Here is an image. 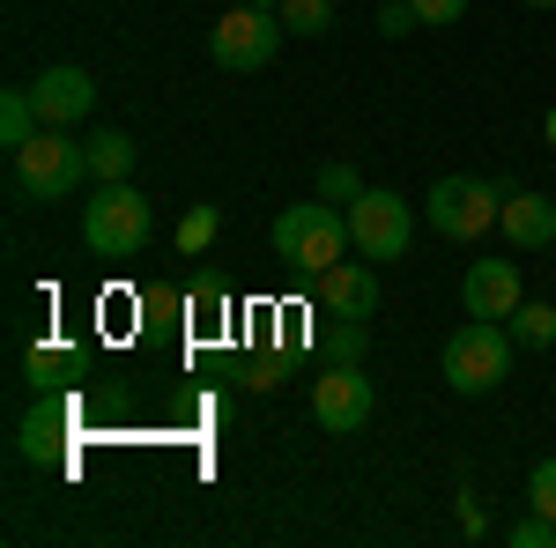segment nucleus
<instances>
[{
  "label": "nucleus",
  "instance_id": "23",
  "mask_svg": "<svg viewBox=\"0 0 556 548\" xmlns=\"http://www.w3.org/2000/svg\"><path fill=\"white\" fill-rule=\"evenodd\" d=\"M364 319H342V327H334V364H364Z\"/></svg>",
  "mask_w": 556,
  "mask_h": 548
},
{
  "label": "nucleus",
  "instance_id": "20",
  "mask_svg": "<svg viewBox=\"0 0 556 548\" xmlns=\"http://www.w3.org/2000/svg\"><path fill=\"white\" fill-rule=\"evenodd\" d=\"M319 201H364L356 164H319Z\"/></svg>",
  "mask_w": 556,
  "mask_h": 548
},
{
  "label": "nucleus",
  "instance_id": "3",
  "mask_svg": "<svg viewBox=\"0 0 556 548\" xmlns=\"http://www.w3.org/2000/svg\"><path fill=\"white\" fill-rule=\"evenodd\" d=\"M275 253L290 259V267H304V275L334 267L342 253H356V245H349V208H334V201H298V208H282L275 215Z\"/></svg>",
  "mask_w": 556,
  "mask_h": 548
},
{
  "label": "nucleus",
  "instance_id": "26",
  "mask_svg": "<svg viewBox=\"0 0 556 548\" xmlns=\"http://www.w3.org/2000/svg\"><path fill=\"white\" fill-rule=\"evenodd\" d=\"M223 304H230V290H223L215 275H201V282H193V311H223Z\"/></svg>",
  "mask_w": 556,
  "mask_h": 548
},
{
  "label": "nucleus",
  "instance_id": "2",
  "mask_svg": "<svg viewBox=\"0 0 556 548\" xmlns=\"http://www.w3.org/2000/svg\"><path fill=\"white\" fill-rule=\"evenodd\" d=\"M149 238H156V215L149 201L134 193L127 178H112V186H97V201L83 208V245L97 259H134L149 253Z\"/></svg>",
  "mask_w": 556,
  "mask_h": 548
},
{
  "label": "nucleus",
  "instance_id": "19",
  "mask_svg": "<svg viewBox=\"0 0 556 548\" xmlns=\"http://www.w3.org/2000/svg\"><path fill=\"white\" fill-rule=\"evenodd\" d=\"M67 371H75L67 348H45V341L30 348V385H38V393H45V385H67Z\"/></svg>",
  "mask_w": 556,
  "mask_h": 548
},
{
  "label": "nucleus",
  "instance_id": "11",
  "mask_svg": "<svg viewBox=\"0 0 556 548\" xmlns=\"http://www.w3.org/2000/svg\"><path fill=\"white\" fill-rule=\"evenodd\" d=\"M460 304H468V319H513L527 290H519V267L513 259H475L468 275H460Z\"/></svg>",
  "mask_w": 556,
  "mask_h": 548
},
{
  "label": "nucleus",
  "instance_id": "14",
  "mask_svg": "<svg viewBox=\"0 0 556 548\" xmlns=\"http://www.w3.org/2000/svg\"><path fill=\"white\" fill-rule=\"evenodd\" d=\"M60 445H67V408H30L23 416V460H60Z\"/></svg>",
  "mask_w": 556,
  "mask_h": 548
},
{
  "label": "nucleus",
  "instance_id": "9",
  "mask_svg": "<svg viewBox=\"0 0 556 548\" xmlns=\"http://www.w3.org/2000/svg\"><path fill=\"white\" fill-rule=\"evenodd\" d=\"M312 290H319V311H334V319H371L379 311V267L371 259H334V267L312 275Z\"/></svg>",
  "mask_w": 556,
  "mask_h": 548
},
{
  "label": "nucleus",
  "instance_id": "22",
  "mask_svg": "<svg viewBox=\"0 0 556 548\" xmlns=\"http://www.w3.org/2000/svg\"><path fill=\"white\" fill-rule=\"evenodd\" d=\"M527 511L556 519V460H534V474H527Z\"/></svg>",
  "mask_w": 556,
  "mask_h": 548
},
{
  "label": "nucleus",
  "instance_id": "21",
  "mask_svg": "<svg viewBox=\"0 0 556 548\" xmlns=\"http://www.w3.org/2000/svg\"><path fill=\"white\" fill-rule=\"evenodd\" d=\"M505 541H513V548H556V519L527 511V519H513V526H505Z\"/></svg>",
  "mask_w": 556,
  "mask_h": 548
},
{
  "label": "nucleus",
  "instance_id": "4",
  "mask_svg": "<svg viewBox=\"0 0 556 548\" xmlns=\"http://www.w3.org/2000/svg\"><path fill=\"white\" fill-rule=\"evenodd\" d=\"M513 379V327L505 319H468L460 334L445 341V385L453 393H497Z\"/></svg>",
  "mask_w": 556,
  "mask_h": 548
},
{
  "label": "nucleus",
  "instance_id": "13",
  "mask_svg": "<svg viewBox=\"0 0 556 548\" xmlns=\"http://www.w3.org/2000/svg\"><path fill=\"white\" fill-rule=\"evenodd\" d=\"M83 149H89V178H97V186H112V178L134 170V133H119V127L83 133Z\"/></svg>",
  "mask_w": 556,
  "mask_h": 548
},
{
  "label": "nucleus",
  "instance_id": "17",
  "mask_svg": "<svg viewBox=\"0 0 556 548\" xmlns=\"http://www.w3.org/2000/svg\"><path fill=\"white\" fill-rule=\"evenodd\" d=\"M282 30L290 38H327L334 30V0H282Z\"/></svg>",
  "mask_w": 556,
  "mask_h": 548
},
{
  "label": "nucleus",
  "instance_id": "15",
  "mask_svg": "<svg viewBox=\"0 0 556 548\" xmlns=\"http://www.w3.org/2000/svg\"><path fill=\"white\" fill-rule=\"evenodd\" d=\"M38 127H45V119H38V104H30V89H8V97H0V149L15 156Z\"/></svg>",
  "mask_w": 556,
  "mask_h": 548
},
{
  "label": "nucleus",
  "instance_id": "27",
  "mask_svg": "<svg viewBox=\"0 0 556 548\" xmlns=\"http://www.w3.org/2000/svg\"><path fill=\"white\" fill-rule=\"evenodd\" d=\"M460 534H482V505H475L468 489H460Z\"/></svg>",
  "mask_w": 556,
  "mask_h": 548
},
{
  "label": "nucleus",
  "instance_id": "25",
  "mask_svg": "<svg viewBox=\"0 0 556 548\" xmlns=\"http://www.w3.org/2000/svg\"><path fill=\"white\" fill-rule=\"evenodd\" d=\"M416 8V23H460L468 15V0H408Z\"/></svg>",
  "mask_w": 556,
  "mask_h": 548
},
{
  "label": "nucleus",
  "instance_id": "12",
  "mask_svg": "<svg viewBox=\"0 0 556 548\" xmlns=\"http://www.w3.org/2000/svg\"><path fill=\"white\" fill-rule=\"evenodd\" d=\"M497 230L513 238L519 253H549V245H556V201H549V193H527V186H505V215H497Z\"/></svg>",
  "mask_w": 556,
  "mask_h": 548
},
{
  "label": "nucleus",
  "instance_id": "28",
  "mask_svg": "<svg viewBox=\"0 0 556 548\" xmlns=\"http://www.w3.org/2000/svg\"><path fill=\"white\" fill-rule=\"evenodd\" d=\"M253 8H267V15H282V0H253Z\"/></svg>",
  "mask_w": 556,
  "mask_h": 548
},
{
  "label": "nucleus",
  "instance_id": "16",
  "mask_svg": "<svg viewBox=\"0 0 556 548\" xmlns=\"http://www.w3.org/2000/svg\"><path fill=\"white\" fill-rule=\"evenodd\" d=\"M505 327H513L519 348H549V341H556V304H534V296H527V304H519Z\"/></svg>",
  "mask_w": 556,
  "mask_h": 548
},
{
  "label": "nucleus",
  "instance_id": "5",
  "mask_svg": "<svg viewBox=\"0 0 556 548\" xmlns=\"http://www.w3.org/2000/svg\"><path fill=\"white\" fill-rule=\"evenodd\" d=\"M505 215V186H490V178H438L424 193V222L438 230V238H453V245H475L490 222Z\"/></svg>",
  "mask_w": 556,
  "mask_h": 548
},
{
  "label": "nucleus",
  "instance_id": "8",
  "mask_svg": "<svg viewBox=\"0 0 556 548\" xmlns=\"http://www.w3.org/2000/svg\"><path fill=\"white\" fill-rule=\"evenodd\" d=\"M371 379H364V364H327L319 379H312V422L327 430V437H356L364 422H371Z\"/></svg>",
  "mask_w": 556,
  "mask_h": 548
},
{
  "label": "nucleus",
  "instance_id": "29",
  "mask_svg": "<svg viewBox=\"0 0 556 548\" xmlns=\"http://www.w3.org/2000/svg\"><path fill=\"white\" fill-rule=\"evenodd\" d=\"M549 156H556V112H549Z\"/></svg>",
  "mask_w": 556,
  "mask_h": 548
},
{
  "label": "nucleus",
  "instance_id": "7",
  "mask_svg": "<svg viewBox=\"0 0 556 548\" xmlns=\"http://www.w3.org/2000/svg\"><path fill=\"white\" fill-rule=\"evenodd\" d=\"M408 238H416V208L401 201V193H379V186H364V201H349V245L371 259H408Z\"/></svg>",
  "mask_w": 556,
  "mask_h": 548
},
{
  "label": "nucleus",
  "instance_id": "30",
  "mask_svg": "<svg viewBox=\"0 0 556 548\" xmlns=\"http://www.w3.org/2000/svg\"><path fill=\"white\" fill-rule=\"evenodd\" d=\"M519 8H556V0H519Z\"/></svg>",
  "mask_w": 556,
  "mask_h": 548
},
{
  "label": "nucleus",
  "instance_id": "1",
  "mask_svg": "<svg viewBox=\"0 0 556 548\" xmlns=\"http://www.w3.org/2000/svg\"><path fill=\"white\" fill-rule=\"evenodd\" d=\"M8 178H15L23 201H67V193L89 178V149L67 141V127H38L15 156H8Z\"/></svg>",
  "mask_w": 556,
  "mask_h": 548
},
{
  "label": "nucleus",
  "instance_id": "6",
  "mask_svg": "<svg viewBox=\"0 0 556 548\" xmlns=\"http://www.w3.org/2000/svg\"><path fill=\"white\" fill-rule=\"evenodd\" d=\"M282 15H267V8H230L223 23L208 30V52H215V67L223 75H260V67H275V52H282Z\"/></svg>",
  "mask_w": 556,
  "mask_h": 548
},
{
  "label": "nucleus",
  "instance_id": "31",
  "mask_svg": "<svg viewBox=\"0 0 556 548\" xmlns=\"http://www.w3.org/2000/svg\"><path fill=\"white\" fill-rule=\"evenodd\" d=\"M549 259H556V245H549Z\"/></svg>",
  "mask_w": 556,
  "mask_h": 548
},
{
  "label": "nucleus",
  "instance_id": "18",
  "mask_svg": "<svg viewBox=\"0 0 556 548\" xmlns=\"http://www.w3.org/2000/svg\"><path fill=\"white\" fill-rule=\"evenodd\" d=\"M215 230H223V215H215V208H186V215H178V253H186V259L208 253Z\"/></svg>",
  "mask_w": 556,
  "mask_h": 548
},
{
  "label": "nucleus",
  "instance_id": "24",
  "mask_svg": "<svg viewBox=\"0 0 556 548\" xmlns=\"http://www.w3.org/2000/svg\"><path fill=\"white\" fill-rule=\"evenodd\" d=\"M408 30H416V8H408V0H386L379 8V38H408Z\"/></svg>",
  "mask_w": 556,
  "mask_h": 548
},
{
  "label": "nucleus",
  "instance_id": "10",
  "mask_svg": "<svg viewBox=\"0 0 556 548\" xmlns=\"http://www.w3.org/2000/svg\"><path fill=\"white\" fill-rule=\"evenodd\" d=\"M30 104H38L45 127H83L89 112H97V82H89L83 67H45L38 82H30Z\"/></svg>",
  "mask_w": 556,
  "mask_h": 548
}]
</instances>
